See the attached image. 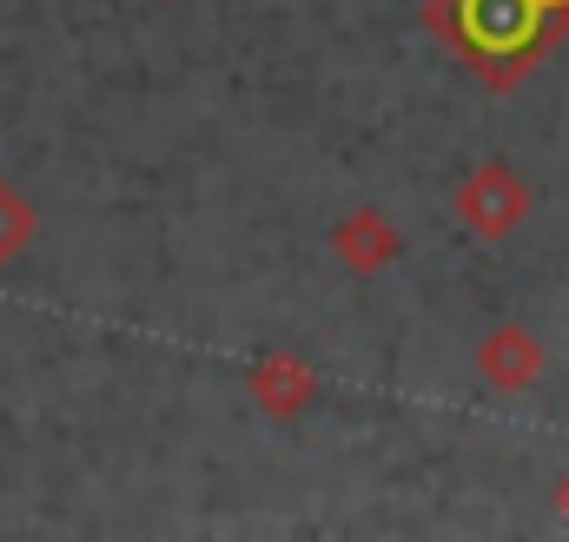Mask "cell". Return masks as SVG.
Segmentation results:
<instances>
[{"label": "cell", "mask_w": 569, "mask_h": 542, "mask_svg": "<svg viewBox=\"0 0 569 542\" xmlns=\"http://www.w3.org/2000/svg\"><path fill=\"white\" fill-rule=\"evenodd\" d=\"M557 516L569 523V470H563V483H557Z\"/></svg>", "instance_id": "52a82bcc"}, {"label": "cell", "mask_w": 569, "mask_h": 542, "mask_svg": "<svg viewBox=\"0 0 569 542\" xmlns=\"http://www.w3.org/2000/svg\"><path fill=\"white\" fill-rule=\"evenodd\" d=\"M457 219H463V232H477V239H510L523 219H530V185H523V172L510 165V159H483V165H470L463 179H457Z\"/></svg>", "instance_id": "7a4b0ae2"}, {"label": "cell", "mask_w": 569, "mask_h": 542, "mask_svg": "<svg viewBox=\"0 0 569 542\" xmlns=\"http://www.w3.org/2000/svg\"><path fill=\"white\" fill-rule=\"evenodd\" d=\"M437 33H450L470 60H483L490 87H510L563 27V0H437Z\"/></svg>", "instance_id": "6da1fadb"}, {"label": "cell", "mask_w": 569, "mask_h": 542, "mask_svg": "<svg viewBox=\"0 0 569 542\" xmlns=\"http://www.w3.org/2000/svg\"><path fill=\"white\" fill-rule=\"evenodd\" d=\"M477 378H483L490 391H530V384L543 378V344H537L523 324H497V331H483V344H477Z\"/></svg>", "instance_id": "3957f363"}, {"label": "cell", "mask_w": 569, "mask_h": 542, "mask_svg": "<svg viewBox=\"0 0 569 542\" xmlns=\"http://www.w3.org/2000/svg\"><path fill=\"white\" fill-rule=\"evenodd\" d=\"M331 252H338V265H345V271L371 278V271H385L398 252H405V232H398L378 205H358V212H345V219H338Z\"/></svg>", "instance_id": "277c9868"}, {"label": "cell", "mask_w": 569, "mask_h": 542, "mask_svg": "<svg viewBox=\"0 0 569 542\" xmlns=\"http://www.w3.org/2000/svg\"><path fill=\"white\" fill-rule=\"evenodd\" d=\"M311 371L291 358V351H272V358H259L252 364V398H259V410H272V416H298V410L311 404Z\"/></svg>", "instance_id": "5b68a950"}, {"label": "cell", "mask_w": 569, "mask_h": 542, "mask_svg": "<svg viewBox=\"0 0 569 542\" xmlns=\"http://www.w3.org/2000/svg\"><path fill=\"white\" fill-rule=\"evenodd\" d=\"M27 245H33V205L20 199L13 179H0V271L13 265Z\"/></svg>", "instance_id": "8992f818"}]
</instances>
